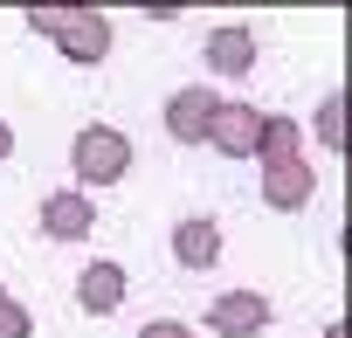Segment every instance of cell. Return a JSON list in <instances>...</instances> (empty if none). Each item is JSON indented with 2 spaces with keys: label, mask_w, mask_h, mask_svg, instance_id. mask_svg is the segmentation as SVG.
Here are the masks:
<instances>
[{
  "label": "cell",
  "mask_w": 352,
  "mask_h": 338,
  "mask_svg": "<svg viewBox=\"0 0 352 338\" xmlns=\"http://www.w3.org/2000/svg\"><path fill=\"white\" fill-rule=\"evenodd\" d=\"M131 166V145H124V131H111V124H90V131H76V180H118Z\"/></svg>",
  "instance_id": "6da1fadb"
},
{
  "label": "cell",
  "mask_w": 352,
  "mask_h": 338,
  "mask_svg": "<svg viewBox=\"0 0 352 338\" xmlns=\"http://www.w3.org/2000/svg\"><path fill=\"white\" fill-rule=\"evenodd\" d=\"M263 131H270V117H263V111H249V104H221V111H214V124H208V138H214L221 152H256V145H263Z\"/></svg>",
  "instance_id": "7a4b0ae2"
},
{
  "label": "cell",
  "mask_w": 352,
  "mask_h": 338,
  "mask_svg": "<svg viewBox=\"0 0 352 338\" xmlns=\"http://www.w3.org/2000/svg\"><path fill=\"white\" fill-rule=\"evenodd\" d=\"M214 111H221V104H214L208 90H180V97L166 104V131H173V138H208Z\"/></svg>",
  "instance_id": "3957f363"
},
{
  "label": "cell",
  "mask_w": 352,
  "mask_h": 338,
  "mask_svg": "<svg viewBox=\"0 0 352 338\" xmlns=\"http://www.w3.org/2000/svg\"><path fill=\"white\" fill-rule=\"evenodd\" d=\"M42 228H49L56 242H76V235H90V228H97V214H90V201H83V194H56V201L42 207Z\"/></svg>",
  "instance_id": "277c9868"
},
{
  "label": "cell",
  "mask_w": 352,
  "mask_h": 338,
  "mask_svg": "<svg viewBox=\"0 0 352 338\" xmlns=\"http://www.w3.org/2000/svg\"><path fill=\"white\" fill-rule=\"evenodd\" d=\"M173 256H180L187 269H208L221 256V228L214 221H180V228H173Z\"/></svg>",
  "instance_id": "5b68a950"
},
{
  "label": "cell",
  "mask_w": 352,
  "mask_h": 338,
  "mask_svg": "<svg viewBox=\"0 0 352 338\" xmlns=\"http://www.w3.org/2000/svg\"><path fill=\"white\" fill-rule=\"evenodd\" d=\"M76 297H83V311H118V297H124V269L118 262H90L83 269V283H76Z\"/></svg>",
  "instance_id": "8992f818"
},
{
  "label": "cell",
  "mask_w": 352,
  "mask_h": 338,
  "mask_svg": "<svg viewBox=\"0 0 352 338\" xmlns=\"http://www.w3.org/2000/svg\"><path fill=\"white\" fill-rule=\"evenodd\" d=\"M208 63H214L221 76H242V69L256 63V42H249V28H214V35H208Z\"/></svg>",
  "instance_id": "52a82bcc"
},
{
  "label": "cell",
  "mask_w": 352,
  "mask_h": 338,
  "mask_svg": "<svg viewBox=\"0 0 352 338\" xmlns=\"http://www.w3.org/2000/svg\"><path fill=\"white\" fill-rule=\"evenodd\" d=\"M263 324H270V304L263 297H221L214 304V331H228V338L235 331H263Z\"/></svg>",
  "instance_id": "ba28073f"
},
{
  "label": "cell",
  "mask_w": 352,
  "mask_h": 338,
  "mask_svg": "<svg viewBox=\"0 0 352 338\" xmlns=\"http://www.w3.org/2000/svg\"><path fill=\"white\" fill-rule=\"evenodd\" d=\"M35 28H49V35H63V49H76V56H104V21H76V28H56V14L49 8H35Z\"/></svg>",
  "instance_id": "9c48e42d"
},
{
  "label": "cell",
  "mask_w": 352,
  "mask_h": 338,
  "mask_svg": "<svg viewBox=\"0 0 352 338\" xmlns=\"http://www.w3.org/2000/svg\"><path fill=\"white\" fill-rule=\"evenodd\" d=\"M304 194H311V173L283 159V166H276V180H270V201H276V207H297Z\"/></svg>",
  "instance_id": "30bf717a"
},
{
  "label": "cell",
  "mask_w": 352,
  "mask_h": 338,
  "mask_svg": "<svg viewBox=\"0 0 352 338\" xmlns=\"http://www.w3.org/2000/svg\"><path fill=\"white\" fill-rule=\"evenodd\" d=\"M0 338H28V311H14V304H0Z\"/></svg>",
  "instance_id": "8fae6325"
},
{
  "label": "cell",
  "mask_w": 352,
  "mask_h": 338,
  "mask_svg": "<svg viewBox=\"0 0 352 338\" xmlns=\"http://www.w3.org/2000/svg\"><path fill=\"white\" fill-rule=\"evenodd\" d=\"M318 138H324V145H338V104H324V117H318Z\"/></svg>",
  "instance_id": "7c38bea8"
},
{
  "label": "cell",
  "mask_w": 352,
  "mask_h": 338,
  "mask_svg": "<svg viewBox=\"0 0 352 338\" xmlns=\"http://www.w3.org/2000/svg\"><path fill=\"white\" fill-rule=\"evenodd\" d=\"M138 338H194V331H187V324H145Z\"/></svg>",
  "instance_id": "4fadbf2b"
},
{
  "label": "cell",
  "mask_w": 352,
  "mask_h": 338,
  "mask_svg": "<svg viewBox=\"0 0 352 338\" xmlns=\"http://www.w3.org/2000/svg\"><path fill=\"white\" fill-rule=\"evenodd\" d=\"M0 159H8V124H0Z\"/></svg>",
  "instance_id": "5bb4252c"
}]
</instances>
